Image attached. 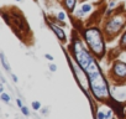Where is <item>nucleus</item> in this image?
Segmentation results:
<instances>
[{
  "label": "nucleus",
  "mask_w": 126,
  "mask_h": 119,
  "mask_svg": "<svg viewBox=\"0 0 126 119\" xmlns=\"http://www.w3.org/2000/svg\"><path fill=\"white\" fill-rule=\"evenodd\" d=\"M89 81H90V86H91V91L97 98H105L109 94L106 82L103 78L99 70L89 73Z\"/></svg>",
  "instance_id": "1"
},
{
  "label": "nucleus",
  "mask_w": 126,
  "mask_h": 119,
  "mask_svg": "<svg viewBox=\"0 0 126 119\" xmlns=\"http://www.w3.org/2000/svg\"><path fill=\"white\" fill-rule=\"evenodd\" d=\"M85 40L88 45L93 52H95L97 55L101 56L104 52V41L101 37V34L98 29H88L85 30Z\"/></svg>",
  "instance_id": "2"
},
{
  "label": "nucleus",
  "mask_w": 126,
  "mask_h": 119,
  "mask_svg": "<svg viewBox=\"0 0 126 119\" xmlns=\"http://www.w3.org/2000/svg\"><path fill=\"white\" fill-rule=\"evenodd\" d=\"M74 55H76V57H77L78 63H79L85 71H87L90 66H93V64L95 63L94 58L89 55V52H88L87 50H84L83 46H82V44H80V42H78V41H76V44H74Z\"/></svg>",
  "instance_id": "3"
},
{
  "label": "nucleus",
  "mask_w": 126,
  "mask_h": 119,
  "mask_svg": "<svg viewBox=\"0 0 126 119\" xmlns=\"http://www.w3.org/2000/svg\"><path fill=\"white\" fill-rule=\"evenodd\" d=\"M124 25V20L121 17H114L112 20H110V23L108 24V31L111 32H116L118 30H120Z\"/></svg>",
  "instance_id": "4"
},
{
  "label": "nucleus",
  "mask_w": 126,
  "mask_h": 119,
  "mask_svg": "<svg viewBox=\"0 0 126 119\" xmlns=\"http://www.w3.org/2000/svg\"><path fill=\"white\" fill-rule=\"evenodd\" d=\"M114 72L116 73L118 77L126 78V63L124 62H116L114 66Z\"/></svg>",
  "instance_id": "5"
},
{
  "label": "nucleus",
  "mask_w": 126,
  "mask_h": 119,
  "mask_svg": "<svg viewBox=\"0 0 126 119\" xmlns=\"http://www.w3.org/2000/svg\"><path fill=\"white\" fill-rule=\"evenodd\" d=\"M51 27L53 29V31L56 32V35H57L62 41H66V35H64V32H63L62 29H59L58 26H56V25H53V24H51Z\"/></svg>",
  "instance_id": "6"
},
{
  "label": "nucleus",
  "mask_w": 126,
  "mask_h": 119,
  "mask_svg": "<svg viewBox=\"0 0 126 119\" xmlns=\"http://www.w3.org/2000/svg\"><path fill=\"white\" fill-rule=\"evenodd\" d=\"M64 5L69 11H73L74 5H76V0H64Z\"/></svg>",
  "instance_id": "7"
},
{
  "label": "nucleus",
  "mask_w": 126,
  "mask_h": 119,
  "mask_svg": "<svg viewBox=\"0 0 126 119\" xmlns=\"http://www.w3.org/2000/svg\"><path fill=\"white\" fill-rule=\"evenodd\" d=\"M1 62H3V64H4V67L7 70V71H10V67H9V64H7V62H6V58H5V56H4V53L1 52Z\"/></svg>",
  "instance_id": "8"
},
{
  "label": "nucleus",
  "mask_w": 126,
  "mask_h": 119,
  "mask_svg": "<svg viewBox=\"0 0 126 119\" xmlns=\"http://www.w3.org/2000/svg\"><path fill=\"white\" fill-rule=\"evenodd\" d=\"M82 10H83L84 13H89L90 10H91V5H89V4H87V5H83Z\"/></svg>",
  "instance_id": "9"
},
{
  "label": "nucleus",
  "mask_w": 126,
  "mask_h": 119,
  "mask_svg": "<svg viewBox=\"0 0 126 119\" xmlns=\"http://www.w3.org/2000/svg\"><path fill=\"white\" fill-rule=\"evenodd\" d=\"M1 99H3V101H4L5 103H9V102H10V97H9L7 94L3 93V94H1Z\"/></svg>",
  "instance_id": "10"
},
{
  "label": "nucleus",
  "mask_w": 126,
  "mask_h": 119,
  "mask_svg": "<svg viewBox=\"0 0 126 119\" xmlns=\"http://www.w3.org/2000/svg\"><path fill=\"white\" fill-rule=\"evenodd\" d=\"M121 46H122V47H126V32L124 34V36H122V39H121Z\"/></svg>",
  "instance_id": "11"
},
{
  "label": "nucleus",
  "mask_w": 126,
  "mask_h": 119,
  "mask_svg": "<svg viewBox=\"0 0 126 119\" xmlns=\"http://www.w3.org/2000/svg\"><path fill=\"white\" fill-rule=\"evenodd\" d=\"M21 112H22L25 115H28L30 114V112H28V109H27L26 107H21Z\"/></svg>",
  "instance_id": "12"
},
{
  "label": "nucleus",
  "mask_w": 126,
  "mask_h": 119,
  "mask_svg": "<svg viewBox=\"0 0 126 119\" xmlns=\"http://www.w3.org/2000/svg\"><path fill=\"white\" fill-rule=\"evenodd\" d=\"M32 107L35 108L36 111H38V109H40V107H41V104H40V102H34V103H32Z\"/></svg>",
  "instance_id": "13"
},
{
  "label": "nucleus",
  "mask_w": 126,
  "mask_h": 119,
  "mask_svg": "<svg viewBox=\"0 0 126 119\" xmlns=\"http://www.w3.org/2000/svg\"><path fill=\"white\" fill-rule=\"evenodd\" d=\"M98 119H105V114L103 112H99L98 113Z\"/></svg>",
  "instance_id": "14"
},
{
  "label": "nucleus",
  "mask_w": 126,
  "mask_h": 119,
  "mask_svg": "<svg viewBox=\"0 0 126 119\" xmlns=\"http://www.w3.org/2000/svg\"><path fill=\"white\" fill-rule=\"evenodd\" d=\"M49 70H51L52 72H56V70H57V67L55 66V64H51V66H49Z\"/></svg>",
  "instance_id": "15"
},
{
  "label": "nucleus",
  "mask_w": 126,
  "mask_h": 119,
  "mask_svg": "<svg viewBox=\"0 0 126 119\" xmlns=\"http://www.w3.org/2000/svg\"><path fill=\"white\" fill-rule=\"evenodd\" d=\"M58 19H59V20H64V14H63V13H59V14H58Z\"/></svg>",
  "instance_id": "16"
},
{
  "label": "nucleus",
  "mask_w": 126,
  "mask_h": 119,
  "mask_svg": "<svg viewBox=\"0 0 126 119\" xmlns=\"http://www.w3.org/2000/svg\"><path fill=\"white\" fill-rule=\"evenodd\" d=\"M46 58H47V60H49V61H53V57H52L51 55H46Z\"/></svg>",
  "instance_id": "17"
},
{
  "label": "nucleus",
  "mask_w": 126,
  "mask_h": 119,
  "mask_svg": "<svg viewBox=\"0 0 126 119\" xmlns=\"http://www.w3.org/2000/svg\"><path fill=\"white\" fill-rule=\"evenodd\" d=\"M17 105L19 107H22V102H21V99H17Z\"/></svg>",
  "instance_id": "18"
},
{
  "label": "nucleus",
  "mask_w": 126,
  "mask_h": 119,
  "mask_svg": "<svg viewBox=\"0 0 126 119\" xmlns=\"http://www.w3.org/2000/svg\"><path fill=\"white\" fill-rule=\"evenodd\" d=\"M13 79H14V82H17V77L15 74H13Z\"/></svg>",
  "instance_id": "19"
},
{
  "label": "nucleus",
  "mask_w": 126,
  "mask_h": 119,
  "mask_svg": "<svg viewBox=\"0 0 126 119\" xmlns=\"http://www.w3.org/2000/svg\"><path fill=\"white\" fill-rule=\"evenodd\" d=\"M16 1H21V0H16Z\"/></svg>",
  "instance_id": "20"
}]
</instances>
